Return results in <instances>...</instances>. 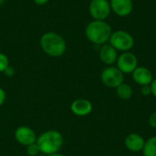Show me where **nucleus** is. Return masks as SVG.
<instances>
[{"label": "nucleus", "mask_w": 156, "mask_h": 156, "mask_svg": "<svg viewBox=\"0 0 156 156\" xmlns=\"http://www.w3.org/2000/svg\"><path fill=\"white\" fill-rule=\"evenodd\" d=\"M112 33V27L105 20H93L85 27L86 37L96 45H103L109 41Z\"/></svg>", "instance_id": "1"}, {"label": "nucleus", "mask_w": 156, "mask_h": 156, "mask_svg": "<svg viewBox=\"0 0 156 156\" xmlns=\"http://www.w3.org/2000/svg\"><path fill=\"white\" fill-rule=\"evenodd\" d=\"M63 142L62 134L56 130L44 132L37 139V144L39 147L40 153L46 155L58 153L63 145Z\"/></svg>", "instance_id": "2"}, {"label": "nucleus", "mask_w": 156, "mask_h": 156, "mask_svg": "<svg viewBox=\"0 0 156 156\" xmlns=\"http://www.w3.org/2000/svg\"><path fill=\"white\" fill-rule=\"evenodd\" d=\"M40 47L47 55L57 58L65 53L67 44L59 34L48 32L43 34L40 37Z\"/></svg>", "instance_id": "3"}, {"label": "nucleus", "mask_w": 156, "mask_h": 156, "mask_svg": "<svg viewBox=\"0 0 156 156\" xmlns=\"http://www.w3.org/2000/svg\"><path fill=\"white\" fill-rule=\"evenodd\" d=\"M109 44H111L117 51H130L134 46V38L132 34L125 30H116L112 33Z\"/></svg>", "instance_id": "4"}, {"label": "nucleus", "mask_w": 156, "mask_h": 156, "mask_svg": "<svg viewBox=\"0 0 156 156\" xmlns=\"http://www.w3.org/2000/svg\"><path fill=\"white\" fill-rule=\"evenodd\" d=\"M101 80L103 85L111 89H116L124 82V74L114 66L105 68L101 74Z\"/></svg>", "instance_id": "5"}, {"label": "nucleus", "mask_w": 156, "mask_h": 156, "mask_svg": "<svg viewBox=\"0 0 156 156\" xmlns=\"http://www.w3.org/2000/svg\"><path fill=\"white\" fill-rule=\"evenodd\" d=\"M89 12L94 20H106L112 12L110 2L108 0H91Z\"/></svg>", "instance_id": "6"}, {"label": "nucleus", "mask_w": 156, "mask_h": 156, "mask_svg": "<svg viewBox=\"0 0 156 156\" xmlns=\"http://www.w3.org/2000/svg\"><path fill=\"white\" fill-rule=\"evenodd\" d=\"M117 68L123 74H132L138 67V58L131 51L122 52L117 58Z\"/></svg>", "instance_id": "7"}, {"label": "nucleus", "mask_w": 156, "mask_h": 156, "mask_svg": "<svg viewBox=\"0 0 156 156\" xmlns=\"http://www.w3.org/2000/svg\"><path fill=\"white\" fill-rule=\"evenodd\" d=\"M15 139L24 146H28L37 143V135L35 132L27 126H19L15 131Z\"/></svg>", "instance_id": "8"}, {"label": "nucleus", "mask_w": 156, "mask_h": 156, "mask_svg": "<svg viewBox=\"0 0 156 156\" xmlns=\"http://www.w3.org/2000/svg\"><path fill=\"white\" fill-rule=\"evenodd\" d=\"M110 5L112 11L121 17L128 16L133 10V0H111Z\"/></svg>", "instance_id": "9"}, {"label": "nucleus", "mask_w": 156, "mask_h": 156, "mask_svg": "<svg viewBox=\"0 0 156 156\" xmlns=\"http://www.w3.org/2000/svg\"><path fill=\"white\" fill-rule=\"evenodd\" d=\"M132 77L133 81L138 85H140L141 87L145 85H150L154 80V76L152 71L145 67L138 66L132 73Z\"/></svg>", "instance_id": "10"}, {"label": "nucleus", "mask_w": 156, "mask_h": 156, "mask_svg": "<svg viewBox=\"0 0 156 156\" xmlns=\"http://www.w3.org/2000/svg\"><path fill=\"white\" fill-rule=\"evenodd\" d=\"M118 53L117 50L109 43H105L101 45L100 50H99V57L100 59L102 61V63L112 66L117 61L118 58Z\"/></svg>", "instance_id": "11"}, {"label": "nucleus", "mask_w": 156, "mask_h": 156, "mask_svg": "<svg viewBox=\"0 0 156 156\" xmlns=\"http://www.w3.org/2000/svg\"><path fill=\"white\" fill-rule=\"evenodd\" d=\"M92 103L86 99H77L70 105V111L77 116H87L92 112Z\"/></svg>", "instance_id": "12"}, {"label": "nucleus", "mask_w": 156, "mask_h": 156, "mask_svg": "<svg viewBox=\"0 0 156 156\" xmlns=\"http://www.w3.org/2000/svg\"><path fill=\"white\" fill-rule=\"evenodd\" d=\"M145 141L143 136H141L138 133H130L128 136H126L124 140V144L125 147L133 152V153H139L142 152L144 146Z\"/></svg>", "instance_id": "13"}, {"label": "nucleus", "mask_w": 156, "mask_h": 156, "mask_svg": "<svg viewBox=\"0 0 156 156\" xmlns=\"http://www.w3.org/2000/svg\"><path fill=\"white\" fill-rule=\"evenodd\" d=\"M116 94L121 100L127 101L133 96V89L129 84L123 82L116 88Z\"/></svg>", "instance_id": "14"}, {"label": "nucleus", "mask_w": 156, "mask_h": 156, "mask_svg": "<svg viewBox=\"0 0 156 156\" xmlns=\"http://www.w3.org/2000/svg\"><path fill=\"white\" fill-rule=\"evenodd\" d=\"M142 152L144 156H156V136H153L145 141Z\"/></svg>", "instance_id": "15"}, {"label": "nucleus", "mask_w": 156, "mask_h": 156, "mask_svg": "<svg viewBox=\"0 0 156 156\" xmlns=\"http://www.w3.org/2000/svg\"><path fill=\"white\" fill-rule=\"evenodd\" d=\"M26 152H27V155L37 156L40 153V150H39V147L37 144V143H35V144H32L27 146Z\"/></svg>", "instance_id": "16"}, {"label": "nucleus", "mask_w": 156, "mask_h": 156, "mask_svg": "<svg viewBox=\"0 0 156 156\" xmlns=\"http://www.w3.org/2000/svg\"><path fill=\"white\" fill-rule=\"evenodd\" d=\"M9 66V60L5 54L0 52V72H4Z\"/></svg>", "instance_id": "17"}, {"label": "nucleus", "mask_w": 156, "mask_h": 156, "mask_svg": "<svg viewBox=\"0 0 156 156\" xmlns=\"http://www.w3.org/2000/svg\"><path fill=\"white\" fill-rule=\"evenodd\" d=\"M141 94L143 96H149V95H151L152 94V90H151L150 85L142 86V88H141Z\"/></svg>", "instance_id": "18"}, {"label": "nucleus", "mask_w": 156, "mask_h": 156, "mask_svg": "<svg viewBox=\"0 0 156 156\" xmlns=\"http://www.w3.org/2000/svg\"><path fill=\"white\" fill-rule=\"evenodd\" d=\"M149 124L152 128L156 129V111L154 112L149 117Z\"/></svg>", "instance_id": "19"}, {"label": "nucleus", "mask_w": 156, "mask_h": 156, "mask_svg": "<svg viewBox=\"0 0 156 156\" xmlns=\"http://www.w3.org/2000/svg\"><path fill=\"white\" fill-rule=\"evenodd\" d=\"M5 99H6V94H5V91L0 88V106H2L5 101Z\"/></svg>", "instance_id": "20"}, {"label": "nucleus", "mask_w": 156, "mask_h": 156, "mask_svg": "<svg viewBox=\"0 0 156 156\" xmlns=\"http://www.w3.org/2000/svg\"><path fill=\"white\" fill-rule=\"evenodd\" d=\"M4 73H5V75L6 77H12V76L14 75L15 71H14L13 68H11V67L8 66V67L5 69V70L4 71Z\"/></svg>", "instance_id": "21"}, {"label": "nucleus", "mask_w": 156, "mask_h": 156, "mask_svg": "<svg viewBox=\"0 0 156 156\" xmlns=\"http://www.w3.org/2000/svg\"><path fill=\"white\" fill-rule=\"evenodd\" d=\"M150 87H151V90H152V94L156 98V79H154L152 83L150 84Z\"/></svg>", "instance_id": "22"}, {"label": "nucleus", "mask_w": 156, "mask_h": 156, "mask_svg": "<svg viewBox=\"0 0 156 156\" xmlns=\"http://www.w3.org/2000/svg\"><path fill=\"white\" fill-rule=\"evenodd\" d=\"M37 5H44L46 4L48 0H33Z\"/></svg>", "instance_id": "23"}, {"label": "nucleus", "mask_w": 156, "mask_h": 156, "mask_svg": "<svg viewBox=\"0 0 156 156\" xmlns=\"http://www.w3.org/2000/svg\"><path fill=\"white\" fill-rule=\"evenodd\" d=\"M47 156H66L65 154H59V153H56V154H49V155Z\"/></svg>", "instance_id": "24"}, {"label": "nucleus", "mask_w": 156, "mask_h": 156, "mask_svg": "<svg viewBox=\"0 0 156 156\" xmlns=\"http://www.w3.org/2000/svg\"><path fill=\"white\" fill-rule=\"evenodd\" d=\"M4 1H5V0H0V5H1V4H2V3L4 2Z\"/></svg>", "instance_id": "25"}]
</instances>
